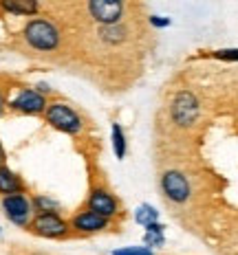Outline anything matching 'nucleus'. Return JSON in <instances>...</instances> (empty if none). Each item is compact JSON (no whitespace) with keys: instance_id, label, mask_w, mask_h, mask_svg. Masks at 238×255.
Returning <instances> with one entry per match:
<instances>
[{"instance_id":"1","label":"nucleus","mask_w":238,"mask_h":255,"mask_svg":"<svg viewBox=\"0 0 238 255\" xmlns=\"http://www.w3.org/2000/svg\"><path fill=\"white\" fill-rule=\"evenodd\" d=\"M199 115H201V104H199V99H197L194 93L181 90V93H177L172 97L170 117L179 128H192L194 124H197Z\"/></svg>"},{"instance_id":"2","label":"nucleus","mask_w":238,"mask_h":255,"mask_svg":"<svg viewBox=\"0 0 238 255\" xmlns=\"http://www.w3.org/2000/svg\"><path fill=\"white\" fill-rule=\"evenodd\" d=\"M24 38L33 49L38 51H53L60 44V33L49 20H31L24 26Z\"/></svg>"},{"instance_id":"3","label":"nucleus","mask_w":238,"mask_h":255,"mask_svg":"<svg viewBox=\"0 0 238 255\" xmlns=\"http://www.w3.org/2000/svg\"><path fill=\"white\" fill-rule=\"evenodd\" d=\"M44 117L55 130L66 132V134H77V132L82 130V119H79V115L71 108V106H66L62 102L46 106Z\"/></svg>"},{"instance_id":"4","label":"nucleus","mask_w":238,"mask_h":255,"mask_svg":"<svg viewBox=\"0 0 238 255\" xmlns=\"http://www.w3.org/2000/svg\"><path fill=\"white\" fill-rule=\"evenodd\" d=\"M161 189L166 194V198L174 205H183L190 200L192 196V187H190V180L185 178V174H181L179 169H168L161 176Z\"/></svg>"},{"instance_id":"5","label":"nucleus","mask_w":238,"mask_h":255,"mask_svg":"<svg viewBox=\"0 0 238 255\" xmlns=\"http://www.w3.org/2000/svg\"><path fill=\"white\" fill-rule=\"evenodd\" d=\"M88 11L102 26H113L119 24L121 15H124V2H117V0H91Z\"/></svg>"},{"instance_id":"6","label":"nucleus","mask_w":238,"mask_h":255,"mask_svg":"<svg viewBox=\"0 0 238 255\" xmlns=\"http://www.w3.org/2000/svg\"><path fill=\"white\" fill-rule=\"evenodd\" d=\"M31 229L42 238H64L68 225L57 214H38L31 222Z\"/></svg>"},{"instance_id":"7","label":"nucleus","mask_w":238,"mask_h":255,"mask_svg":"<svg viewBox=\"0 0 238 255\" xmlns=\"http://www.w3.org/2000/svg\"><path fill=\"white\" fill-rule=\"evenodd\" d=\"M11 108L22 115H40V113H46V99L38 90L22 88L18 93V97L11 102Z\"/></svg>"},{"instance_id":"8","label":"nucleus","mask_w":238,"mask_h":255,"mask_svg":"<svg viewBox=\"0 0 238 255\" xmlns=\"http://www.w3.org/2000/svg\"><path fill=\"white\" fill-rule=\"evenodd\" d=\"M31 205L29 200L24 198L22 194H15V196H4L2 198V209H4V216L13 222V225H26L31 218Z\"/></svg>"},{"instance_id":"9","label":"nucleus","mask_w":238,"mask_h":255,"mask_svg":"<svg viewBox=\"0 0 238 255\" xmlns=\"http://www.w3.org/2000/svg\"><path fill=\"white\" fill-rule=\"evenodd\" d=\"M88 209L95 211V214H99V216H104L106 220H108V218H113L117 214V200H115L108 191L95 189L91 194V198H88Z\"/></svg>"},{"instance_id":"10","label":"nucleus","mask_w":238,"mask_h":255,"mask_svg":"<svg viewBox=\"0 0 238 255\" xmlns=\"http://www.w3.org/2000/svg\"><path fill=\"white\" fill-rule=\"evenodd\" d=\"M73 229L82 231V233H97V231H104L106 227H108V220H106L104 216L95 214V211H82V214H77L73 218L71 222Z\"/></svg>"},{"instance_id":"11","label":"nucleus","mask_w":238,"mask_h":255,"mask_svg":"<svg viewBox=\"0 0 238 255\" xmlns=\"http://www.w3.org/2000/svg\"><path fill=\"white\" fill-rule=\"evenodd\" d=\"M22 191V183H20V178L15 176L9 167H0V194L4 196H15Z\"/></svg>"},{"instance_id":"12","label":"nucleus","mask_w":238,"mask_h":255,"mask_svg":"<svg viewBox=\"0 0 238 255\" xmlns=\"http://www.w3.org/2000/svg\"><path fill=\"white\" fill-rule=\"evenodd\" d=\"M166 244V225L161 222H155V225L146 227V233H144V247L148 249H161Z\"/></svg>"},{"instance_id":"13","label":"nucleus","mask_w":238,"mask_h":255,"mask_svg":"<svg viewBox=\"0 0 238 255\" xmlns=\"http://www.w3.org/2000/svg\"><path fill=\"white\" fill-rule=\"evenodd\" d=\"M2 9L15 15H33L38 11V2H33V0H2Z\"/></svg>"},{"instance_id":"14","label":"nucleus","mask_w":238,"mask_h":255,"mask_svg":"<svg viewBox=\"0 0 238 255\" xmlns=\"http://www.w3.org/2000/svg\"><path fill=\"white\" fill-rule=\"evenodd\" d=\"M135 220H137V225H141V227L146 229V227H150V225H155V222H159V211H157L152 205L144 203V205L137 207Z\"/></svg>"},{"instance_id":"15","label":"nucleus","mask_w":238,"mask_h":255,"mask_svg":"<svg viewBox=\"0 0 238 255\" xmlns=\"http://www.w3.org/2000/svg\"><path fill=\"white\" fill-rule=\"evenodd\" d=\"M99 35H102V40H106L108 44H121V42H126L128 31H126L124 24H113V26H102Z\"/></svg>"},{"instance_id":"16","label":"nucleus","mask_w":238,"mask_h":255,"mask_svg":"<svg viewBox=\"0 0 238 255\" xmlns=\"http://www.w3.org/2000/svg\"><path fill=\"white\" fill-rule=\"evenodd\" d=\"M113 152L119 161L126 156V152H128V143H126L124 128H121L119 124H113Z\"/></svg>"},{"instance_id":"17","label":"nucleus","mask_w":238,"mask_h":255,"mask_svg":"<svg viewBox=\"0 0 238 255\" xmlns=\"http://www.w3.org/2000/svg\"><path fill=\"white\" fill-rule=\"evenodd\" d=\"M31 205L35 207V211H38V214H57V209H60V205H57L55 200L46 198V196H35Z\"/></svg>"},{"instance_id":"18","label":"nucleus","mask_w":238,"mask_h":255,"mask_svg":"<svg viewBox=\"0 0 238 255\" xmlns=\"http://www.w3.org/2000/svg\"><path fill=\"white\" fill-rule=\"evenodd\" d=\"M113 255H155V251L148 247H126V249H115Z\"/></svg>"},{"instance_id":"19","label":"nucleus","mask_w":238,"mask_h":255,"mask_svg":"<svg viewBox=\"0 0 238 255\" xmlns=\"http://www.w3.org/2000/svg\"><path fill=\"white\" fill-rule=\"evenodd\" d=\"M212 57L221 62H238V49H219L212 53Z\"/></svg>"},{"instance_id":"20","label":"nucleus","mask_w":238,"mask_h":255,"mask_svg":"<svg viewBox=\"0 0 238 255\" xmlns=\"http://www.w3.org/2000/svg\"><path fill=\"white\" fill-rule=\"evenodd\" d=\"M150 24L155 26V29H168V26L172 24V20L166 18V15H150Z\"/></svg>"},{"instance_id":"21","label":"nucleus","mask_w":238,"mask_h":255,"mask_svg":"<svg viewBox=\"0 0 238 255\" xmlns=\"http://www.w3.org/2000/svg\"><path fill=\"white\" fill-rule=\"evenodd\" d=\"M38 93H40V95L51 93V86H49V84H44V82H40V84H38Z\"/></svg>"},{"instance_id":"22","label":"nucleus","mask_w":238,"mask_h":255,"mask_svg":"<svg viewBox=\"0 0 238 255\" xmlns=\"http://www.w3.org/2000/svg\"><path fill=\"white\" fill-rule=\"evenodd\" d=\"M4 161H7V156H4V150H2V145H0V167L4 165Z\"/></svg>"},{"instance_id":"23","label":"nucleus","mask_w":238,"mask_h":255,"mask_svg":"<svg viewBox=\"0 0 238 255\" xmlns=\"http://www.w3.org/2000/svg\"><path fill=\"white\" fill-rule=\"evenodd\" d=\"M2 110H4V99H2V95H0V115H2Z\"/></svg>"}]
</instances>
